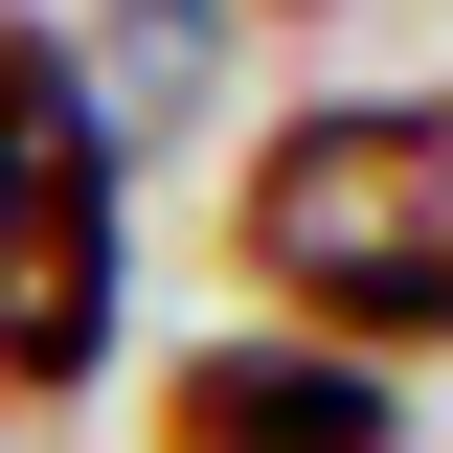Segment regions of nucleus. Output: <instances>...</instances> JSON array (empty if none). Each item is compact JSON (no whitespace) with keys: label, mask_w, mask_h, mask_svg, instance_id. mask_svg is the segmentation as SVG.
<instances>
[{"label":"nucleus","mask_w":453,"mask_h":453,"mask_svg":"<svg viewBox=\"0 0 453 453\" xmlns=\"http://www.w3.org/2000/svg\"><path fill=\"white\" fill-rule=\"evenodd\" d=\"M226 250L340 363L453 340V91H318V113H273L250 181H226Z\"/></svg>","instance_id":"nucleus-1"},{"label":"nucleus","mask_w":453,"mask_h":453,"mask_svg":"<svg viewBox=\"0 0 453 453\" xmlns=\"http://www.w3.org/2000/svg\"><path fill=\"white\" fill-rule=\"evenodd\" d=\"M113 340V136L68 91V23H0V386H91Z\"/></svg>","instance_id":"nucleus-2"},{"label":"nucleus","mask_w":453,"mask_h":453,"mask_svg":"<svg viewBox=\"0 0 453 453\" xmlns=\"http://www.w3.org/2000/svg\"><path fill=\"white\" fill-rule=\"evenodd\" d=\"M386 363H340V340H204L159 386V453H386Z\"/></svg>","instance_id":"nucleus-3"},{"label":"nucleus","mask_w":453,"mask_h":453,"mask_svg":"<svg viewBox=\"0 0 453 453\" xmlns=\"http://www.w3.org/2000/svg\"><path fill=\"white\" fill-rule=\"evenodd\" d=\"M204 68H226V0H91V46H68V91H91V136L136 159L159 113H204Z\"/></svg>","instance_id":"nucleus-4"},{"label":"nucleus","mask_w":453,"mask_h":453,"mask_svg":"<svg viewBox=\"0 0 453 453\" xmlns=\"http://www.w3.org/2000/svg\"><path fill=\"white\" fill-rule=\"evenodd\" d=\"M273 23H318V0H273Z\"/></svg>","instance_id":"nucleus-5"}]
</instances>
